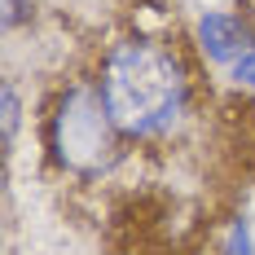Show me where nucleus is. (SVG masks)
Returning <instances> with one entry per match:
<instances>
[{
    "mask_svg": "<svg viewBox=\"0 0 255 255\" xmlns=\"http://www.w3.org/2000/svg\"><path fill=\"white\" fill-rule=\"evenodd\" d=\"M93 79L128 145H167L198 110V66L189 49L154 31L110 40Z\"/></svg>",
    "mask_w": 255,
    "mask_h": 255,
    "instance_id": "nucleus-1",
    "label": "nucleus"
},
{
    "mask_svg": "<svg viewBox=\"0 0 255 255\" xmlns=\"http://www.w3.org/2000/svg\"><path fill=\"white\" fill-rule=\"evenodd\" d=\"M0 18H4V35H13L18 22L31 18V0H4V13H0Z\"/></svg>",
    "mask_w": 255,
    "mask_h": 255,
    "instance_id": "nucleus-7",
    "label": "nucleus"
},
{
    "mask_svg": "<svg viewBox=\"0 0 255 255\" xmlns=\"http://www.w3.org/2000/svg\"><path fill=\"white\" fill-rule=\"evenodd\" d=\"M0 102H4V154H13V141H18V124H22V93H18V84L13 79H4V88H0Z\"/></svg>",
    "mask_w": 255,
    "mask_h": 255,
    "instance_id": "nucleus-4",
    "label": "nucleus"
},
{
    "mask_svg": "<svg viewBox=\"0 0 255 255\" xmlns=\"http://www.w3.org/2000/svg\"><path fill=\"white\" fill-rule=\"evenodd\" d=\"M194 49L211 66H233L255 49V26L233 9H203L194 22Z\"/></svg>",
    "mask_w": 255,
    "mask_h": 255,
    "instance_id": "nucleus-3",
    "label": "nucleus"
},
{
    "mask_svg": "<svg viewBox=\"0 0 255 255\" xmlns=\"http://www.w3.org/2000/svg\"><path fill=\"white\" fill-rule=\"evenodd\" d=\"M44 150L53 167L79 185H97L124 163L128 141L119 136L93 75H71L53 93L44 115Z\"/></svg>",
    "mask_w": 255,
    "mask_h": 255,
    "instance_id": "nucleus-2",
    "label": "nucleus"
},
{
    "mask_svg": "<svg viewBox=\"0 0 255 255\" xmlns=\"http://www.w3.org/2000/svg\"><path fill=\"white\" fill-rule=\"evenodd\" d=\"M229 79H233V88H247V93H255V49L247 53V57H238L229 66Z\"/></svg>",
    "mask_w": 255,
    "mask_h": 255,
    "instance_id": "nucleus-6",
    "label": "nucleus"
},
{
    "mask_svg": "<svg viewBox=\"0 0 255 255\" xmlns=\"http://www.w3.org/2000/svg\"><path fill=\"white\" fill-rule=\"evenodd\" d=\"M220 255H255V229L247 216H233L220 238Z\"/></svg>",
    "mask_w": 255,
    "mask_h": 255,
    "instance_id": "nucleus-5",
    "label": "nucleus"
}]
</instances>
